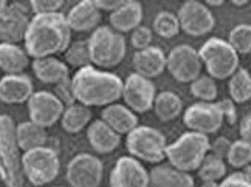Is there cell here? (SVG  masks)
Listing matches in <instances>:
<instances>
[{"instance_id":"obj_1","label":"cell","mask_w":251,"mask_h":187,"mask_svg":"<svg viewBox=\"0 0 251 187\" xmlns=\"http://www.w3.org/2000/svg\"><path fill=\"white\" fill-rule=\"evenodd\" d=\"M25 51L33 59L65 53L72 44V29L62 13L37 14L30 19L24 39Z\"/></svg>"},{"instance_id":"obj_2","label":"cell","mask_w":251,"mask_h":187,"mask_svg":"<svg viewBox=\"0 0 251 187\" xmlns=\"http://www.w3.org/2000/svg\"><path fill=\"white\" fill-rule=\"evenodd\" d=\"M123 79L120 76L102 71L89 65L81 68L72 77V93L75 101L85 107H109L123 94Z\"/></svg>"},{"instance_id":"obj_3","label":"cell","mask_w":251,"mask_h":187,"mask_svg":"<svg viewBox=\"0 0 251 187\" xmlns=\"http://www.w3.org/2000/svg\"><path fill=\"white\" fill-rule=\"evenodd\" d=\"M16 124L9 115H0V167L6 187H22V155L16 138Z\"/></svg>"},{"instance_id":"obj_4","label":"cell","mask_w":251,"mask_h":187,"mask_svg":"<svg viewBox=\"0 0 251 187\" xmlns=\"http://www.w3.org/2000/svg\"><path fill=\"white\" fill-rule=\"evenodd\" d=\"M209 149L211 142L206 135L189 132L181 135L176 142L168 144L166 158L174 169L189 173L199 170V167L208 156Z\"/></svg>"},{"instance_id":"obj_5","label":"cell","mask_w":251,"mask_h":187,"mask_svg":"<svg viewBox=\"0 0 251 187\" xmlns=\"http://www.w3.org/2000/svg\"><path fill=\"white\" fill-rule=\"evenodd\" d=\"M90 62L102 70L120 65L126 57V39L110 26H98L89 37Z\"/></svg>"},{"instance_id":"obj_6","label":"cell","mask_w":251,"mask_h":187,"mask_svg":"<svg viewBox=\"0 0 251 187\" xmlns=\"http://www.w3.org/2000/svg\"><path fill=\"white\" fill-rule=\"evenodd\" d=\"M199 56L212 79H226L239 70V54L220 37H211L200 47Z\"/></svg>"},{"instance_id":"obj_7","label":"cell","mask_w":251,"mask_h":187,"mask_svg":"<svg viewBox=\"0 0 251 187\" xmlns=\"http://www.w3.org/2000/svg\"><path fill=\"white\" fill-rule=\"evenodd\" d=\"M126 147L132 158L157 164L166 158V138L160 130L149 125H138L126 138Z\"/></svg>"},{"instance_id":"obj_8","label":"cell","mask_w":251,"mask_h":187,"mask_svg":"<svg viewBox=\"0 0 251 187\" xmlns=\"http://www.w3.org/2000/svg\"><path fill=\"white\" fill-rule=\"evenodd\" d=\"M61 170L59 155L51 147H39L22 155V172L24 178L34 187L47 186L57 178Z\"/></svg>"},{"instance_id":"obj_9","label":"cell","mask_w":251,"mask_h":187,"mask_svg":"<svg viewBox=\"0 0 251 187\" xmlns=\"http://www.w3.org/2000/svg\"><path fill=\"white\" fill-rule=\"evenodd\" d=\"M201 67H203V64L200 61L199 51L191 45L186 44L177 45L168 54L166 70L177 82L181 84L194 82L197 77H200Z\"/></svg>"},{"instance_id":"obj_10","label":"cell","mask_w":251,"mask_h":187,"mask_svg":"<svg viewBox=\"0 0 251 187\" xmlns=\"http://www.w3.org/2000/svg\"><path fill=\"white\" fill-rule=\"evenodd\" d=\"M104 175V164L98 156L79 153L67 165V183L70 187H100Z\"/></svg>"},{"instance_id":"obj_11","label":"cell","mask_w":251,"mask_h":187,"mask_svg":"<svg viewBox=\"0 0 251 187\" xmlns=\"http://www.w3.org/2000/svg\"><path fill=\"white\" fill-rule=\"evenodd\" d=\"M178 22L180 29L192 37H200L209 34L216 26V17L212 11L201 2L197 0H188L178 9Z\"/></svg>"},{"instance_id":"obj_12","label":"cell","mask_w":251,"mask_h":187,"mask_svg":"<svg viewBox=\"0 0 251 187\" xmlns=\"http://www.w3.org/2000/svg\"><path fill=\"white\" fill-rule=\"evenodd\" d=\"M155 96H157V90L152 81L137 73L129 74L123 85L121 97L124 101V105L130 108L135 115L146 113L151 108H153Z\"/></svg>"},{"instance_id":"obj_13","label":"cell","mask_w":251,"mask_h":187,"mask_svg":"<svg viewBox=\"0 0 251 187\" xmlns=\"http://www.w3.org/2000/svg\"><path fill=\"white\" fill-rule=\"evenodd\" d=\"M183 124L191 132L208 136L220 130L224 125V115L216 102H197L186 108Z\"/></svg>"},{"instance_id":"obj_14","label":"cell","mask_w":251,"mask_h":187,"mask_svg":"<svg viewBox=\"0 0 251 187\" xmlns=\"http://www.w3.org/2000/svg\"><path fill=\"white\" fill-rule=\"evenodd\" d=\"M28 104V115L30 121L39 124L45 129L53 127L57 121H61L64 115V102L51 92H34Z\"/></svg>"},{"instance_id":"obj_15","label":"cell","mask_w":251,"mask_h":187,"mask_svg":"<svg viewBox=\"0 0 251 187\" xmlns=\"http://www.w3.org/2000/svg\"><path fill=\"white\" fill-rule=\"evenodd\" d=\"M149 172L144 165L132 158L121 156L110 172V187H148Z\"/></svg>"},{"instance_id":"obj_16","label":"cell","mask_w":251,"mask_h":187,"mask_svg":"<svg viewBox=\"0 0 251 187\" xmlns=\"http://www.w3.org/2000/svg\"><path fill=\"white\" fill-rule=\"evenodd\" d=\"M30 23L26 5L21 2H9L6 14L0 19V39L5 44L17 45L22 42L26 34V28Z\"/></svg>"},{"instance_id":"obj_17","label":"cell","mask_w":251,"mask_h":187,"mask_svg":"<svg viewBox=\"0 0 251 187\" xmlns=\"http://www.w3.org/2000/svg\"><path fill=\"white\" fill-rule=\"evenodd\" d=\"M34 93L33 81L26 74H5L0 79V101L3 104H24Z\"/></svg>"},{"instance_id":"obj_18","label":"cell","mask_w":251,"mask_h":187,"mask_svg":"<svg viewBox=\"0 0 251 187\" xmlns=\"http://www.w3.org/2000/svg\"><path fill=\"white\" fill-rule=\"evenodd\" d=\"M166 61L168 56L163 53L161 48L151 45L144 50L135 51L132 65L135 73L152 81L153 77H158L166 70Z\"/></svg>"},{"instance_id":"obj_19","label":"cell","mask_w":251,"mask_h":187,"mask_svg":"<svg viewBox=\"0 0 251 187\" xmlns=\"http://www.w3.org/2000/svg\"><path fill=\"white\" fill-rule=\"evenodd\" d=\"M65 17L72 31H95L101 22V11L96 6L95 0H82L76 3Z\"/></svg>"},{"instance_id":"obj_20","label":"cell","mask_w":251,"mask_h":187,"mask_svg":"<svg viewBox=\"0 0 251 187\" xmlns=\"http://www.w3.org/2000/svg\"><path fill=\"white\" fill-rule=\"evenodd\" d=\"M141 21H143V6L140 2H135V0H127V2L124 0L121 6L118 9H115L113 13H110L109 17L110 28L120 34L132 33L133 29L141 26Z\"/></svg>"},{"instance_id":"obj_21","label":"cell","mask_w":251,"mask_h":187,"mask_svg":"<svg viewBox=\"0 0 251 187\" xmlns=\"http://www.w3.org/2000/svg\"><path fill=\"white\" fill-rule=\"evenodd\" d=\"M87 141L92 149L100 155H107L118 149L121 144V136L115 133L104 121L98 119L90 122L87 127Z\"/></svg>"},{"instance_id":"obj_22","label":"cell","mask_w":251,"mask_h":187,"mask_svg":"<svg viewBox=\"0 0 251 187\" xmlns=\"http://www.w3.org/2000/svg\"><path fill=\"white\" fill-rule=\"evenodd\" d=\"M101 121H104L110 129L121 135H129L133 129L138 127V117L130 108L121 104H112L104 107L101 112Z\"/></svg>"},{"instance_id":"obj_23","label":"cell","mask_w":251,"mask_h":187,"mask_svg":"<svg viewBox=\"0 0 251 187\" xmlns=\"http://www.w3.org/2000/svg\"><path fill=\"white\" fill-rule=\"evenodd\" d=\"M31 67H33L36 77L42 84L57 85L61 82L69 81V76H70L69 65L54 56L44 57V59H34Z\"/></svg>"},{"instance_id":"obj_24","label":"cell","mask_w":251,"mask_h":187,"mask_svg":"<svg viewBox=\"0 0 251 187\" xmlns=\"http://www.w3.org/2000/svg\"><path fill=\"white\" fill-rule=\"evenodd\" d=\"M148 187H194V180L189 173L180 172L172 165H157L149 172Z\"/></svg>"},{"instance_id":"obj_25","label":"cell","mask_w":251,"mask_h":187,"mask_svg":"<svg viewBox=\"0 0 251 187\" xmlns=\"http://www.w3.org/2000/svg\"><path fill=\"white\" fill-rule=\"evenodd\" d=\"M28 64L30 56L24 47L0 42V71L5 74H22Z\"/></svg>"},{"instance_id":"obj_26","label":"cell","mask_w":251,"mask_h":187,"mask_svg":"<svg viewBox=\"0 0 251 187\" xmlns=\"http://www.w3.org/2000/svg\"><path fill=\"white\" fill-rule=\"evenodd\" d=\"M16 138L21 150L25 153L44 147L48 141V133L45 127L34 124L33 121H25L16 127Z\"/></svg>"},{"instance_id":"obj_27","label":"cell","mask_w":251,"mask_h":187,"mask_svg":"<svg viewBox=\"0 0 251 187\" xmlns=\"http://www.w3.org/2000/svg\"><path fill=\"white\" fill-rule=\"evenodd\" d=\"M90 119H92L90 108L75 102L64 110V115L61 117V127L65 133L76 135L82 132L85 127L90 125Z\"/></svg>"},{"instance_id":"obj_28","label":"cell","mask_w":251,"mask_h":187,"mask_svg":"<svg viewBox=\"0 0 251 187\" xmlns=\"http://www.w3.org/2000/svg\"><path fill=\"white\" fill-rule=\"evenodd\" d=\"M153 110L158 116V119L163 122H171L181 113L183 102L180 96L174 92H161L155 96L153 102Z\"/></svg>"},{"instance_id":"obj_29","label":"cell","mask_w":251,"mask_h":187,"mask_svg":"<svg viewBox=\"0 0 251 187\" xmlns=\"http://www.w3.org/2000/svg\"><path fill=\"white\" fill-rule=\"evenodd\" d=\"M229 96V99L234 104H245L251 99V74L245 68H239L231 76Z\"/></svg>"},{"instance_id":"obj_30","label":"cell","mask_w":251,"mask_h":187,"mask_svg":"<svg viewBox=\"0 0 251 187\" xmlns=\"http://www.w3.org/2000/svg\"><path fill=\"white\" fill-rule=\"evenodd\" d=\"M226 175V164L224 160L208 153L205 161L199 167V176L203 183H217L222 181Z\"/></svg>"},{"instance_id":"obj_31","label":"cell","mask_w":251,"mask_h":187,"mask_svg":"<svg viewBox=\"0 0 251 187\" xmlns=\"http://www.w3.org/2000/svg\"><path fill=\"white\" fill-rule=\"evenodd\" d=\"M64 61L67 65H72L75 68H85L89 67L90 62V51H89V41H78L70 44V47L67 48V51L64 53Z\"/></svg>"},{"instance_id":"obj_32","label":"cell","mask_w":251,"mask_h":187,"mask_svg":"<svg viewBox=\"0 0 251 187\" xmlns=\"http://www.w3.org/2000/svg\"><path fill=\"white\" fill-rule=\"evenodd\" d=\"M153 31L163 39H171L180 31L178 17L171 11H160L153 19Z\"/></svg>"},{"instance_id":"obj_33","label":"cell","mask_w":251,"mask_h":187,"mask_svg":"<svg viewBox=\"0 0 251 187\" xmlns=\"http://www.w3.org/2000/svg\"><path fill=\"white\" fill-rule=\"evenodd\" d=\"M228 44L237 54H248L251 51V25L240 23L229 31Z\"/></svg>"},{"instance_id":"obj_34","label":"cell","mask_w":251,"mask_h":187,"mask_svg":"<svg viewBox=\"0 0 251 187\" xmlns=\"http://www.w3.org/2000/svg\"><path fill=\"white\" fill-rule=\"evenodd\" d=\"M191 93L200 102H214L217 97V85L209 76H200L194 82H191Z\"/></svg>"},{"instance_id":"obj_35","label":"cell","mask_w":251,"mask_h":187,"mask_svg":"<svg viewBox=\"0 0 251 187\" xmlns=\"http://www.w3.org/2000/svg\"><path fill=\"white\" fill-rule=\"evenodd\" d=\"M226 160L236 169H245L248 164H251V144L242 140L231 142Z\"/></svg>"},{"instance_id":"obj_36","label":"cell","mask_w":251,"mask_h":187,"mask_svg":"<svg viewBox=\"0 0 251 187\" xmlns=\"http://www.w3.org/2000/svg\"><path fill=\"white\" fill-rule=\"evenodd\" d=\"M28 5H30V9L34 13V16H37L59 13V9L64 6V2L62 0H31Z\"/></svg>"},{"instance_id":"obj_37","label":"cell","mask_w":251,"mask_h":187,"mask_svg":"<svg viewBox=\"0 0 251 187\" xmlns=\"http://www.w3.org/2000/svg\"><path fill=\"white\" fill-rule=\"evenodd\" d=\"M130 44L137 51L144 50V48L151 47L152 44V31L148 26H138L137 29H133L130 36Z\"/></svg>"},{"instance_id":"obj_38","label":"cell","mask_w":251,"mask_h":187,"mask_svg":"<svg viewBox=\"0 0 251 187\" xmlns=\"http://www.w3.org/2000/svg\"><path fill=\"white\" fill-rule=\"evenodd\" d=\"M219 187H251V180L245 173H233L222 180Z\"/></svg>"},{"instance_id":"obj_39","label":"cell","mask_w":251,"mask_h":187,"mask_svg":"<svg viewBox=\"0 0 251 187\" xmlns=\"http://www.w3.org/2000/svg\"><path fill=\"white\" fill-rule=\"evenodd\" d=\"M220 110H222V115H224V121H226L229 125L236 124L237 121V110H236V104L231 101V99H225V101H220L217 102Z\"/></svg>"},{"instance_id":"obj_40","label":"cell","mask_w":251,"mask_h":187,"mask_svg":"<svg viewBox=\"0 0 251 187\" xmlns=\"http://www.w3.org/2000/svg\"><path fill=\"white\" fill-rule=\"evenodd\" d=\"M229 147H231V141H228L226 138H219V140H216L214 144L211 145L209 153L217 156V158H220V160H224L228 156Z\"/></svg>"},{"instance_id":"obj_41","label":"cell","mask_w":251,"mask_h":187,"mask_svg":"<svg viewBox=\"0 0 251 187\" xmlns=\"http://www.w3.org/2000/svg\"><path fill=\"white\" fill-rule=\"evenodd\" d=\"M123 2L124 0H95L100 11H109V13H113L115 9H118Z\"/></svg>"},{"instance_id":"obj_42","label":"cell","mask_w":251,"mask_h":187,"mask_svg":"<svg viewBox=\"0 0 251 187\" xmlns=\"http://www.w3.org/2000/svg\"><path fill=\"white\" fill-rule=\"evenodd\" d=\"M239 132H240V136H242V141L251 144V113L247 115L242 119V122H240Z\"/></svg>"},{"instance_id":"obj_43","label":"cell","mask_w":251,"mask_h":187,"mask_svg":"<svg viewBox=\"0 0 251 187\" xmlns=\"http://www.w3.org/2000/svg\"><path fill=\"white\" fill-rule=\"evenodd\" d=\"M8 8H9V2H6V0H0V19L6 14Z\"/></svg>"},{"instance_id":"obj_44","label":"cell","mask_w":251,"mask_h":187,"mask_svg":"<svg viewBox=\"0 0 251 187\" xmlns=\"http://www.w3.org/2000/svg\"><path fill=\"white\" fill-rule=\"evenodd\" d=\"M206 6H220V5H224V2L222 0H209V2L205 3Z\"/></svg>"},{"instance_id":"obj_45","label":"cell","mask_w":251,"mask_h":187,"mask_svg":"<svg viewBox=\"0 0 251 187\" xmlns=\"http://www.w3.org/2000/svg\"><path fill=\"white\" fill-rule=\"evenodd\" d=\"M244 173L248 176V178L251 180V164H248L247 167H245V170H244Z\"/></svg>"},{"instance_id":"obj_46","label":"cell","mask_w":251,"mask_h":187,"mask_svg":"<svg viewBox=\"0 0 251 187\" xmlns=\"http://www.w3.org/2000/svg\"><path fill=\"white\" fill-rule=\"evenodd\" d=\"M203 187H219L216 183H205V186Z\"/></svg>"},{"instance_id":"obj_47","label":"cell","mask_w":251,"mask_h":187,"mask_svg":"<svg viewBox=\"0 0 251 187\" xmlns=\"http://www.w3.org/2000/svg\"><path fill=\"white\" fill-rule=\"evenodd\" d=\"M233 3H234L236 6H242V5H245L247 2H233Z\"/></svg>"},{"instance_id":"obj_48","label":"cell","mask_w":251,"mask_h":187,"mask_svg":"<svg viewBox=\"0 0 251 187\" xmlns=\"http://www.w3.org/2000/svg\"><path fill=\"white\" fill-rule=\"evenodd\" d=\"M0 181H2V167H0Z\"/></svg>"}]
</instances>
